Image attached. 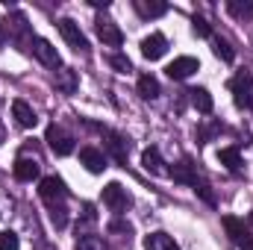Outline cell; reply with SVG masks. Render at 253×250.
Instances as JSON below:
<instances>
[{
  "mask_svg": "<svg viewBox=\"0 0 253 250\" xmlns=\"http://www.w3.org/2000/svg\"><path fill=\"white\" fill-rule=\"evenodd\" d=\"M30 47H33V56L44 65V68H59V65H62L59 53H56V47H53L47 39H33Z\"/></svg>",
  "mask_w": 253,
  "mask_h": 250,
  "instance_id": "4",
  "label": "cell"
},
{
  "mask_svg": "<svg viewBox=\"0 0 253 250\" xmlns=\"http://www.w3.org/2000/svg\"><path fill=\"white\" fill-rule=\"evenodd\" d=\"M50 221L56 227H65L68 224V215H65V206H50Z\"/></svg>",
  "mask_w": 253,
  "mask_h": 250,
  "instance_id": "28",
  "label": "cell"
},
{
  "mask_svg": "<svg viewBox=\"0 0 253 250\" xmlns=\"http://www.w3.org/2000/svg\"><path fill=\"white\" fill-rule=\"evenodd\" d=\"M15 177L21 183H33L39 177V162L36 159H27V156H18L15 159Z\"/></svg>",
  "mask_w": 253,
  "mask_h": 250,
  "instance_id": "14",
  "label": "cell"
},
{
  "mask_svg": "<svg viewBox=\"0 0 253 250\" xmlns=\"http://www.w3.org/2000/svg\"><path fill=\"white\" fill-rule=\"evenodd\" d=\"M0 250H21V242L12 230H3L0 233Z\"/></svg>",
  "mask_w": 253,
  "mask_h": 250,
  "instance_id": "25",
  "label": "cell"
},
{
  "mask_svg": "<svg viewBox=\"0 0 253 250\" xmlns=\"http://www.w3.org/2000/svg\"><path fill=\"white\" fill-rule=\"evenodd\" d=\"M144 248L147 250H180L177 242H174L168 233H150V236L144 239Z\"/></svg>",
  "mask_w": 253,
  "mask_h": 250,
  "instance_id": "17",
  "label": "cell"
},
{
  "mask_svg": "<svg viewBox=\"0 0 253 250\" xmlns=\"http://www.w3.org/2000/svg\"><path fill=\"white\" fill-rule=\"evenodd\" d=\"M251 224H253V212H251Z\"/></svg>",
  "mask_w": 253,
  "mask_h": 250,
  "instance_id": "32",
  "label": "cell"
},
{
  "mask_svg": "<svg viewBox=\"0 0 253 250\" xmlns=\"http://www.w3.org/2000/svg\"><path fill=\"white\" fill-rule=\"evenodd\" d=\"M194 191L206 200V203H215V197H212V191H209V186H194Z\"/></svg>",
  "mask_w": 253,
  "mask_h": 250,
  "instance_id": "30",
  "label": "cell"
},
{
  "mask_svg": "<svg viewBox=\"0 0 253 250\" xmlns=\"http://www.w3.org/2000/svg\"><path fill=\"white\" fill-rule=\"evenodd\" d=\"M77 250H106V245H103V239H97V236H83L80 245H77Z\"/></svg>",
  "mask_w": 253,
  "mask_h": 250,
  "instance_id": "26",
  "label": "cell"
},
{
  "mask_svg": "<svg viewBox=\"0 0 253 250\" xmlns=\"http://www.w3.org/2000/svg\"><path fill=\"white\" fill-rule=\"evenodd\" d=\"M39 194H42V200H44L47 206H62L65 183L59 180V177H44V180H42V186H39Z\"/></svg>",
  "mask_w": 253,
  "mask_h": 250,
  "instance_id": "5",
  "label": "cell"
},
{
  "mask_svg": "<svg viewBox=\"0 0 253 250\" xmlns=\"http://www.w3.org/2000/svg\"><path fill=\"white\" fill-rule=\"evenodd\" d=\"M171 180H174V183H183V186H197V177H194V165H191L189 159L177 162V165H174V171H171Z\"/></svg>",
  "mask_w": 253,
  "mask_h": 250,
  "instance_id": "15",
  "label": "cell"
},
{
  "mask_svg": "<svg viewBox=\"0 0 253 250\" xmlns=\"http://www.w3.org/2000/svg\"><path fill=\"white\" fill-rule=\"evenodd\" d=\"M77 85H80V80H77V71H74V68H59V71H56V88H59V91L74 94Z\"/></svg>",
  "mask_w": 253,
  "mask_h": 250,
  "instance_id": "16",
  "label": "cell"
},
{
  "mask_svg": "<svg viewBox=\"0 0 253 250\" xmlns=\"http://www.w3.org/2000/svg\"><path fill=\"white\" fill-rule=\"evenodd\" d=\"M197 68H200V62H197L194 56H180V59H174V62L168 65L165 71H168L171 80H189Z\"/></svg>",
  "mask_w": 253,
  "mask_h": 250,
  "instance_id": "10",
  "label": "cell"
},
{
  "mask_svg": "<svg viewBox=\"0 0 253 250\" xmlns=\"http://www.w3.org/2000/svg\"><path fill=\"white\" fill-rule=\"evenodd\" d=\"M191 24H194V33H197V36H212V30H209V24H206L203 18H194Z\"/></svg>",
  "mask_w": 253,
  "mask_h": 250,
  "instance_id": "29",
  "label": "cell"
},
{
  "mask_svg": "<svg viewBox=\"0 0 253 250\" xmlns=\"http://www.w3.org/2000/svg\"><path fill=\"white\" fill-rule=\"evenodd\" d=\"M165 50H168V39L162 36V33H153V36H147L144 42H141V53H144V59H162L165 56Z\"/></svg>",
  "mask_w": 253,
  "mask_h": 250,
  "instance_id": "9",
  "label": "cell"
},
{
  "mask_svg": "<svg viewBox=\"0 0 253 250\" xmlns=\"http://www.w3.org/2000/svg\"><path fill=\"white\" fill-rule=\"evenodd\" d=\"M138 94H141L144 100H156V97H159V80L150 77V74H141V77H138Z\"/></svg>",
  "mask_w": 253,
  "mask_h": 250,
  "instance_id": "18",
  "label": "cell"
},
{
  "mask_svg": "<svg viewBox=\"0 0 253 250\" xmlns=\"http://www.w3.org/2000/svg\"><path fill=\"white\" fill-rule=\"evenodd\" d=\"M97 36H100V42L109 44V47H121V44H124V33H121L112 21H97Z\"/></svg>",
  "mask_w": 253,
  "mask_h": 250,
  "instance_id": "12",
  "label": "cell"
},
{
  "mask_svg": "<svg viewBox=\"0 0 253 250\" xmlns=\"http://www.w3.org/2000/svg\"><path fill=\"white\" fill-rule=\"evenodd\" d=\"M135 9H138V15H144V18H159V15L168 12L165 3H147V0H135Z\"/></svg>",
  "mask_w": 253,
  "mask_h": 250,
  "instance_id": "23",
  "label": "cell"
},
{
  "mask_svg": "<svg viewBox=\"0 0 253 250\" xmlns=\"http://www.w3.org/2000/svg\"><path fill=\"white\" fill-rule=\"evenodd\" d=\"M212 50H215V56L224 59V62H233V59H236V50L230 47L227 39H212Z\"/></svg>",
  "mask_w": 253,
  "mask_h": 250,
  "instance_id": "24",
  "label": "cell"
},
{
  "mask_svg": "<svg viewBox=\"0 0 253 250\" xmlns=\"http://www.w3.org/2000/svg\"><path fill=\"white\" fill-rule=\"evenodd\" d=\"M59 33H62V39L74 47V50H85V47H88V42H85L83 30H80L71 18H62V21H59Z\"/></svg>",
  "mask_w": 253,
  "mask_h": 250,
  "instance_id": "8",
  "label": "cell"
},
{
  "mask_svg": "<svg viewBox=\"0 0 253 250\" xmlns=\"http://www.w3.org/2000/svg\"><path fill=\"white\" fill-rule=\"evenodd\" d=\"M44 141H47V147H50L56 156H68V153H74V135H71V132H65L62 126H56V124L47 126Z\"/></svg>",
  "mask_w": 253,
  "mask_h": 250,
  "instance_id": "3",
  "label": "cell"
},
{
  "mask_svg": "<svg viewBox=\"0 0 253 250\" xmlns=\"http://www.w3.org/2000/svg\"><path fill=\"white\" fill-rule=\"evenodd\" d=\"M224 230H227V236L233 239V245L239 250H253V236H251V230L245 227V221L227 215V218H224Z\"/></svg>",
  "mask_w": 253,
  "mask_h": 250,
  "instance_id": "2",
  "label": "cell"
},
{
  "mask_svg": "<svg viewBox=\"0 0 253 250\" xmlns=\"http://www.w3.org/2000/svg\"><path fill=\"white\" fill-rule=\"evenodd\" d=\"M12 118L18 121V126H24V129H33V126L39 124V118H36V112H33V106L27 100H15L12 103Z\"/></svg>",
  "mask_w": 253,
  "mask_h": 250,
  "instance_id": "11",
  "label": "cell"
},
{
  "mask_svg": "<svg viewBox=\"0 0 253 250\" xmlns=\"http://www.w3.org/2000/svg\"><path fill=\"white\" fill-rule=\"evenodd\" d=\"M218 159H221V165H227L230 171H242V153H239V147H224L221 153H218Z\"/></svg>",
  "mask_w": 253,
  "mask_h": 250,
  "instance_id": "22",
  "label": "cell"
},
{
  "mask_svg": "<svg viewBox=\"0 0 253 250\" xmlns=\"http://www.w3.org/2000/svg\"><path fill=\"white\" fill-rule=\"evenodd\" d=\"M230 91L239 109H253V74L251 71H239L230 80Z\"/></svg>",
  "mask_w": 253,
  "mask_h": 250,
  "instance_id": "1",
  "label": "cell"
},
{
  "mask_svg": "<svg viewBox=\"0 0 253 250\" xmlns=\"http://www.w3.org/2000/svg\"><path fill=\"white\" fill-rule=\"evenodd\" d=\"M141 165H144V171H150V174H156V177H165L168 171H165V162H162V153L156 150V147H147L144 153H141Z\"/></svg>",
  "mask_w": 253,
  "mask_h": 250,
  "instance_id": "13",
  "label": "cell"
},
{
  "mask_svg": "<svg viewBox=\"0 0 253 250\" xmlns=\"http://www.w3.org/2000/svg\"><path fill=\"white\" fill-rule=\"evenodd\" d=\"M106 147H109V153L115 156V162H126V141L118 135V132H112V129H106Z\"/></svg>",
  "mask_w": 253,
  "mask_h": 250,
  "instance_id": "19",
  "label": "cell"
},
{
  "mask_svg": "<svg viewBox=\"0 0 253 250\" xmlns=\"http://www.w3.org/2000/svg\"><path fill=\"white\" fill-rule=\"evenodd\" d=\"M189 94H191V103L197 106V112H203V115H209V112H212V106H215V103H212V94H209L206 88H191Z\"/></svg>",
  "mask_w": 253,
  "mask_h": 250,
  "instance_id": "21",
  "label": "cell"
},
{
  "mask_svg": "<svg viewBox=\"0 0 253 250\" xmlns=\"http://www.w3.org/2000/svg\"><path fill=\"white\" fill-rule=\"evenodd\" d=\"M80 162L85 165L88 174H103L106 171V153L97 147H83L80 150Z\"/></svg>",
  "mask_w": 253,
  "mask_h": 250,
  "instance_id": "7",
  "label": "cell"
},
{
  "mask_svg": "<svg viewBox=\"0 0 253 250\" xmlns=\"http://www.w3.org/2000/svg\"><path fill=\"white\" fill-rule=\"evenodd\" d=\"M227 12L239 21H248V18H253V0H230Z\"/></svg>",
  "mask_w": 253,
  "mask_h": 250,
  "instance_id": "20",
  "label": "cell"
},
{
  "mask_svg": "<svg viewBox=\"0 0 253 250\" xmlns=\"http://www.w3.org/2000/svg\"><path fill=\"white\" fill-rule=\"evenodd\" d=\"M103 203L112 212H124L126 206H129V194H126V188L121 183H109V186L103 188Z\"/></svg>",
  "mask_w": 253,
  "mask_h": 250,
  "instance_id": "6",
  "label": "cell"
},
{
  "mask_svg": "<svg viewBox=\"0 0 253 250\" xmlns=\"http://www.w3.org/2000/svg\"><path fill=\"white\" fill-rule=\"evenodd\" d=\"M0 138H3V126H0Z\"/></svg>",
  "mask_w": 253,
  "mask_h": 250,
  "instance_id": "31",
  "label": "cell"
},
{
  "mask_svg": "<svg viewBox=\"0 0 253 250\" xmlns=\"http://www.w3.org/2000/svg\"><path fill=\"white\" fill-rule=\"evenodd\" d=\"M109 65H112L118 74H129V71H132L129 59H126V56H121V53H112V56H109Z\"/></svg>",
  "mask_w": 253,
  "mask_h": 250,
  "instance_id": "27",
  "label": "cell"
}]
</instances>
